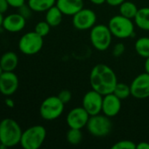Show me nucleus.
I'll list each match as a JSON object with an SVG mask.
<instances>
[{"label":"nucleus","mask_w":149,"mask_h":149,"mask_svg":"<svg viewBox=\"0 0 149 149\" xmlns=\"http://www.w3.org/2000/svg\"><path fill=\"white\" fill-rule=\"evenodd\" d=\"M55 3L56 0H28L27 3L32 11L36 12L47 11L48 9L55 5Z\"/></svg>","instance_id":"obj_20"},{"label":"nucleus","mask_w":149,"mask_h":149,"mask_svg":"<svg viewBox=\"0 0 149 149\" xmlns=\"http://www.w3.org/2000/svg\"><path fill=\"white\" fill-rule=\"evenodd\" d=\"M112 34L108 27V25L99 24H95L90 32V40L93 47L99 51H106L112 45Z\"/></svg>","instance_id":"obj_5"},{"label":"nucleus","mask_w":149,"mask_h":149,"mask_svg":"<svg viewBox=\"0 0 149 149\" xmlns=\"http://www.w3.org/2000/svg\"><path fill=\"white\" fill-rule=\"evenodd\" d=\"M134 48L136 52L142 58H148L149 56V38L141 37L135 42Z\"/></svg>","instance_id":"obj_22"},{"label":"nucleus","mask_w":149,"mask_h":149,"mask_svg":"<svg viewBox=\"0 0 149 149\" xmlns=\"http://www.w3.org/2000/svg\"><path fill=\"white\" fill-rule=\"evenodd\" d=\"M89 1L95 5H102L105 3H106V0H89Z\"/></svg>","instance_id":"obj_34"},{"label":"nucleus","mask_w":149,"mask_h":149,"mask_svg":"<svg viewBox=\"0 0 149 149\" xmlns=\"http://www.w3.org/2000/svg\"><path fill=\"white\" fill-rule=\"evenodd\" d=\"M5 105L8 107H11V108H12L13 107H14V102H13V100H11V99H6L5 100Z\"/></svg>","instance_id":"obj_35"},{"label":"nucleus","mask_w":149,"mask_h":149,"mask_svg":"<svg viewBox=\"0 0 149 149\" xmlns=\"http://www.w3.org/2000/svg\"><path fill=\"white\" fill-rule=\"evenodd\" d=\"M72 23L78 31L90 30L97 23V14L90 8H83L73 16Z\"/></svg>","instance_id":"obj_9"},{"label":"nucleus","mask_w":149,"mask_h":149,"mask_svg":"<svg viewBox=\"0 0 149 149\" xmlns=\"http://www.w3.org/2000/svg\"><path fill=\"white\" fill-rule=\"evenodd\" d=\"M3 21H4V17H3V14L0 13V27H2L3 25Z\"/></svg>","instance_id":"obj_37"},{"label":"nucleus","mask_w":149,"mask_h":149,"mask_svg":"<svg viewBox=\"0 0 149 149\" xmlns=\"http://www.w3.org/2000/svg\"><path fill=\"white\" fill-rule=\"evenodd\" d=\"M90 84L93 90L105 96L113 93L118 84V78L109 65L97 64L90 71Z\"/></svg>","instance_id":"obj_1"},{"label":"nucleus","mask_w":149,"mask_h":149,"mask_svg":"<svg viewBox=\"0 0 149 149\" xmlns=\"http://www.w3.org/2000/svg\"><path fill=\"white\" fill-rule=\"evenodd\" d=\"M65 104L58 96H50L43 100L40 107V114L46 120H54L58 119L64 111Z\"/></svg>","instance_id":"obj_7"},{"label":"nucleus","mask_w":149,"mask_h":149,"mask_svg":"<svg viewBox=\"0 0 149 149\" xmlns=\"http://www.w3.org/2000/svg\"><path fill=\"white\" fill-rule=\"evenodd\" d=\"M43 44V37L35 31H30L20 38L18 41V48L23 54L34 55L42 49Z\"/></svg>","instance_id":"obj_8"},{"label":"nucleus","mask_w":149,"mask_h":149,"mask_svg":"<svg viewBox=\"0 0 149 149\" xmlns=\"http://www.w3.org/2000/svg\"><path fill=\"white\" fill-rule=\"evenodd\" d=\"M137 145L132 141H128V140H123V141H119L118 142H116L114 145L112 146V149H136Z\"/></svg>","instance_id":"obj_26"},{"label":"nucleus","mask_w":149,"mask_h":149,"mask_svg":"<svg viewBox=\"0 0 149 149\" xmlns=\"http://www.w3.org/2000/svg\"><path fill=\"white\" fill-rule=\"evenodd\" d=\"M55 5L63 15L73 17L84 7L83 0H56Z\"/></svg>","instance_id":"obj_16"},{"label":"nucleus","mask_w":149,"mask_h":149,"mask_svg":"<svg viewBox=\"0 0 149 149\" xmlns=\"http://www.w3.org/2000/svg\"><path fill=\"white\" fill-rule=\"evenodd\" d=\"M136 149H149V143L146 141H142L137 144Z\"/></svg>","instance_id":"obj_33"},{"label":"nucleus","mask_w":149,"mask_h":149,"mask_svg":"<svg viewBox=\"0 0 149 149\" xmlns=\"http://www.w3.org/2000/svg\"><path fill=\"white\" fill-rule=\"evenodd\" d=\"M18 88V78L12 72H4L0 76V93L4 96H11Z\"/></svg>","instance_id":"obj_13"},{"label":"nucleus","mask_w":149,"mask_h":149,"mask_svg":"<svg viewBox=\"0 0 149 149\" xmlns=\"http://www.w3.org/2000/svg\"><path fill=\"white\" fill-rule=\"evenodd\" d=\"M144 68H145V72L149 73V56L148 58H146L145 64H144Z\"/></svg>","instance_id":"obj_36"},{"label":"nucleus","mask_w":149,"mask_h":149,"mask_svg":"<svg viewBox=\"0 0 149 149\" xmlns=\"http://www.w3.org/2000/svg\"><path fill=\"white\" fill-rule=\"evenodd\" d=\"M108 27L112 36L119 39L129 38L135 35L133 19L127 18L120 14L113 16L109 20Z\"/></svg>","instance_id":"obj_3"},{"label":"nucleus","mask_w":149,"mask_h":149,"mask_svg":"<svg viewBox=\"0 0 149 149\" xmlns=\"http://www.w3.org/2000/svg\"><path fill=\"white\" fill-rule=\"evenodd\" d=\"M32 10L30 8V6L27 4H23L21 7H19L18 8V13L21 15V16H23L25 19H27V18H29L30 17H31V15H32Z\"/></svg>","instance_id":"obj_29"},{"label":"nucleus","mask_w":149,"mask_h":149,"mask_svg":"<svg viewBox=\"0 0 149 149\" xmlns=\"http://www.w3.org/2000/svg\"><path fill=\"white\" fill-rule=\"evenodd\" d=\"M121 100L117 97L113 93L104 96L102 113L103 114L112 118L117 116L121 110Z\"/></svg>","instance_id":"obj_14"},{"label":"nucleus","mask_w":149,"mask_h":149,"mask_svg":"<svg viewBox=\"0 0 149 149\" xmlns=\"http://www.w3.org/2000/svg\"><path fill=\"white\" fill-rule=\"evenodd\" d=\"M26 19L21 16L18 12L12 13L4 17L2 27L9 32H18L22 31L25 26Z\"/></svg>","instance_id":"obj_15"},{"label":"nucleus","mask_w":149,"mask_h":149,"mask_svg":"<svg viewBox=\"0 0 149 149\" xmlns=\"http://www.w3.org/2000/svg\"><path fill=\"white\" fill-rule=\"evenodd\" d=\"M119 7V14L130 19H134L139 10V8L133 2L127 1V0L122 3Z\"/></svg>","instance_id":"obj_21"},{"label":"nucleus","mask_w":149,"mask_h":149,"mask_svg":"<svg viewBox=\"0 0 149 149\" xmlns=\"http://www.w3.org/2000/svg\"><path fill=\"white\" fill-rule=\"evenodd\" d=\"M50 28H51V26L49 25V24L46 20L40 21L35 25L34 31L44 38L50 32Z\"/></svg>","instance_id":"obj_25"},{"label":"nucleus","mask_w":149,"mask_h":149,"mask_svg":"<svg viewBox=\"0 0 149 149\" xmlns=\"http://www.w3.org/2000/svg\"><path fill=\"white\" fill-rule=\"evenodd\" d=\"M82 129H76V128H69V130L67 133V141L71 145H78L83 141V133L81 131Z\"/></svg>","instance_id":"obj_23"},{"label":"nucleus","mask_w":149,"mask_h":149,"mask_svg":"<svg viewBox=\"0 0 149 149\" xmlns=\"http://www.w3.org/2000/svg\"><path fill=\"white\" fill-rule=\"evenodd\" d=\"M103 99L104 95L91 89L84 94L82 101V107L90 116L99 114L102 113Z\"/></svg>","instance_id":"obj_10"},{"label":"nucleus","mask_w":149,"mask_h":149,"mask_svg":"<svg viewBox=\"0 0 149 149\" xmlns=\"http://www.w3.org/2000/svg\"><path fill=\"white\" fill-rule=\"evenodd\" d=\"M113 93L119 97L121 100H126L127 99L129 96H131V88L130 86L125 84V83H119L117 84Z\"/></svg>","instance_id":"obj_24"},{"label":"nucleus","mask_w":149,"mask_h":149,"mask_svg":"<svg viewBox=\"0 0 149 149\" xmlns=\"http://www.w3.org/2000/svg\"><path fill=\"white\" fill-rule=\"evenodd\" d=\"M90 115L83 107H77L71 109L66 118L69 128L83 129L87 126Z\"/></svg>","instance_id":"obj_12"},{"label":"nucleus","mask_w":149,"mask_h":149,"mask_svg":"<svg viewBox=\"0 0 149 149\" xmlns=\"http://www.w3.org/2000/svg\"><path fill=\"white\" fill-rule=\"evenodd\" d=\"M126 51V46L123 43H117L112 48V55L114 57H120L124 54Z\"/></svg>","instance_id":"obj_27"},{"label":"nucleus","mask_w":149,"mask_h":149,"mask_svg":"<svg viewBox=\"0 0 149 149\" xmlns=\"http://www.w3.org/2000/svg\"><path fill=\"white\" fill-rule=\"evenodd\" d=\"M9 6L10 5H9L7 0H0V13L4 14V12H6Z\"/></svg>","instance_id":"obj_31"},{"label":"nucleus","mask_w":149,"mask_h":149,"mask_svg":"<svg viewBox=\"0 0 149 149\" xmlns=\"http://www.w3.org/2000/svg\"><path fill=\"white\" fill-rule=\"evenodd\" d=\"M134 23L141 30L149 31V7L139 9L134 17Z\"/></svg>","instance_id":"obj_18"},{"label":"nucleus","mask_w":149,"mask_h":149,"mask_svg":"<svg viewBox=\"0 0 149 149\" xmlns=\"http://www.w3.org/2000/svg\"><path fill=\"white\" fill-rule=\"evenodd\" d=\"M46 137V128L41 125H35L22 133L19 144L24 149H38L44 143Z\"/></svg>","instance_id":"obj_4"},{"label":"nucleus","mask_w":149,"mask_h":149,"mask_svg":"<svg viewBox=\"0 0 149 149\" xmlns=\"http://www.w3.org/2000/svg\"><path fill=\"white\" fill-rule=\"evenodd\" d=\"M22 130L18 123L11 119H4L0 122V144L6 148H12L20 143Z\"/></svg>","instance_id":"obj_2"},{"label":"nucleus","mask_w":149,"mask_h":149,"mask_svg":"<svg viewBox=\"0 0 149 149\" xmlns=\"http://www.w3.org/2000/svg\"><path fill=\"white\" fill-rule=\"evenodd\" d=\"M62 17L63 13L56 5H54L46 11V21L51 27L58 26L62 21Z\"/></svg>","instance_id":"obj_19"},{"label":"nucleus","mask_w":149,"mask_h":149,"mask_svg":"<svg viewBox=\"0 0 149 149\" xmlns=\"http://www.w3.org/2000/svg\"><path fill=\"white\" fill-rule=\"evenodd\" d=\"M86 127L92 136L103 138L106 137L112 132V122L111 121L110 117L99 113L90 117Z\"/></svg>","instance_id":"obj_6"},{"label":"nucleus","mask_w":149,"mask_h":149,"mask_svg":"<svg viewBox=\"0 0 149 149\" xmlns=\"http://www.w3.org/2000/svg\"><path fill=\"white\" fill-rule=\"evenodd\" d=\"M125 1L126 0H106V3H108L111 6L116 7V6H119Z\"/></svg>","instance_id":"obj_32"},{"label":"nucleus","mask_w":149,"mask_h":149,"mask_svg":"<svg viewBox=\"0 0 149 149\" xmlns=\"http://www.w3.org/2000/svg\"><path fill=\"white\" fill-rule=\"evenodd\" d=\"M3 72H4V70H3V68H2V66H1V65H0V76L2 75Z\"/></svg>","instance_id":"obj_38"},{"label":"nucleus","mask_w":149,"mask_h":149,"mask_svg":"<svg viewBox=\"0 0 149 149\" xmlns=\"http://www.w3.org/2000/svg\"><path fill=\"white\" fill-rule=\"evenodd\" d=\"M58 97L59 99L64 103V104H67L68 103L71 99H72V93L69 90H67V89H64V90H61L59 94H58Z\"/></svg>","instance_id":"obj_28"},{"label":"nucleus","mask_w":149,"mask_h":149,"mask_svg":"<svg viewBox=\"0 0 149 149\" xmlns=\"http://www.w3.org/2000/svg\"><path fill=\"white\" fill-rule=\"evenodd\" d=\"M131 96L143 100L149 98V73L143 72L133 79L130 85Z\"/></svg>","instance_id":"obj_11"},{"label":"nucleus","mask_w":149,"mask_h":149,"mask_svg":"<svg viewBox=\"0 0 149 149\" xmlns=\"http://www.w3.org/2000/svg\"><path fill=\"white\" fill-rule=\"evenodd\" d=\"M8 3L10 6L13 7V8H19L21 7L23 4H25V0H7Z\"/></svg>","instance_id":"obj_30"},{"label":"nucleus","mask_w":149,"mask_h":149,"mask_svg":"<svg viewBox=\"0 0 149 149\" xmlns=\"http://www.w3.org/2000/svg\"><path fill=\"white\" fill-rule=\"evenodd\" d=\"M0 65L4 72H13L18 65V58L15 52H7L1 57Z\"/></svg>","instance_id":"obj_17"}]
</instances>
